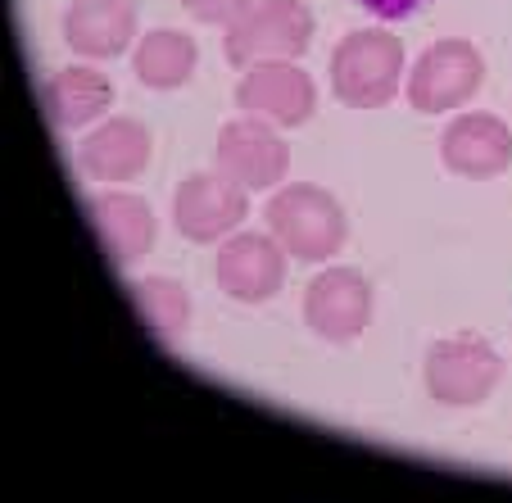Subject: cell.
I'll return each mask as SVG.
<instances>
[{"mask_svg":"<svg viewBox=\"0 0 512 503\" xmlns=\"http://www.w3.org/2000/svg\"><path fill=\"white\" fill-rule=\"evenodd\" d=\"M250 213L245 186L227 173H191L173 195V223L191 241H218Z\"/></svg>","mask_w":512,"mask_h":503,"instance_id":"cell-7","label":"cell"},{"mask_svg":"<svg viewBox=\"0 0 512 503\" xmlns=\"http://www.w3.org/2000/svg\"><path fill=\"white\" fill-rule=\"evenodd\" d=\"M182 5L200 23H223V28H232V23L245 19V14L259 5V0H182Z\"/></svg>","mask_w":512,"mask_h":503,"instance_id":"cell-18","label":"cell"},{"mask_svg":"<svg viewBox=\"0 0 512 503\" xmlns=\"http://www.w3.org/2000/svg\"><path fill=\"white\" fill-rule=\"evenodd\" d=\"M313 78L295 59H272V64H254L236 87V105L250 118H263L272 127H300L313 114Z\"/></svg>","mask_w":512,"mask_h":503,"instance_id":"cell-6","label":"cell"},{"mask_svg":"<svg viewBox=\"0 0 512 503\" xmlns=\"http://www.w3.org/2000/svg\"><path fill=\"white\" fill-rule=\"evenodd\" d=\"M485 82V59L472 41H440V46L422 50L408 73V100L422 114H440V109H458L463 100L476 96Z\"/></svg>","mask_w":512,"mask_h":503,"instance_id":"cell-4","label":"cell"},{"mask_svg":"<svg viewBox=\"0 0 512 503\" xmlns=\"http://www.w3.org/2000/svg\"><path fill=\"white\" fill-rule=\"evenodd\" d=\"M372 318V286L358 268H327L304 291V322L322 340H354Z\"/></svg>","mask_w":512,"mask_h":503,"instance_id":"cell-9","label":"cell"},{"mask_svg":"<svg viewBox=\"0 0 512 503\" xmlns=\"http://www.w3.org/2000/svg\"><path fill=\"white\" fill-rule=\"evenodd\" d=\"M499 354H494L485 340L458 336V340H440L426 354V386L440 404H481L494 386H499Z\"/></svg>","mask_w":512,"mask_h":503,"instance_id":"cell-5","label":"cell"},{"mask_svg":"<svg viewBox=\"0 0 512 503\" xmlns=\"http://www.w3.org/2000/svg\"><path fill=\"white\" fill-rule=\"evenodd\" d=\"M132 300H136L141 318L150 322V331H155L159 340H173L177 331L186 327V318H191V295H186V286H177L173 277L132 281Z\"/></svg>","mask_w":512,"mask_h":503,"instance_id":"cell-17","label":"cell"},{"mask_svg":"<svg viewBox=\"0 0 512 503\" xmlns=\"http://www.w3.org/2000/svg\"><path fill=\"white\" fill-rule=\"evenodd\" d=\"M404 73V46L386 28H363L340 37L331 50V87L349 109H381L395 100Z\"/></svg>","mask_w":512,"mask_h":503,"instance_id":"cell-1","label":"cell"},{"mask_svg":"<svg viewBox=\"0 0 512 503\" xmlns=\"http://www.w3.org/2000/svg\"><path fill=\"white\" fill-rule=\"evenodd\" d=\"M132 73L155 91L182 87L195 73V41L173 28L150 32V37H141V46H136V55H132Z\"/></svg>","mask_w":512,"mask_h":503,"instance_id":"cell-16","label":"cell"},{"mask_svg":"<svg viewBox=\"0 0 512 503\" xmlns=\"http://www.w3.org/2000/svg\"><path fill=\"white\" fill-rule=\"evenodd\" d=\"M136 37L132 0H73L64 14V41L87 59H114Z\"/></svg>","mask_w":512,"mask_h":503,"instance_id":"cell-13","label":"cell"},{"mask_svg":"<svg viewBox=\"0 0 512 503\" xmlns=\"http://www.w3.org/2000/svg\"><path fill=\"white\" fill-rule=\"evenodd\" d=\"M41 96H46L50 123L55 127H87L109 109L114 87H109V78L96 73V68H59Z\"/></svg>","mask_w":512,"mask_h":503,"instance_id":"cell-15","label":"cell"},{"mask_svg":"<svg viewBox=\"0 0 512 503\" xmlns=\"http://www.w3.org/2000/svg\"><path fill=\"white\" fill-rule=\"evenodd\" d=\"M368 14H377V19H404V14H413L422 0H358Z\"/></svg>","mask_w":512,"mask_h":503,"instance_id":"cell-19","label":"cell"},{"mask_svg":"<svg viewBox=\"0 0 512 503\" xmlns=\"http://www.w3.org/2000/svg\"><path fill=\"white\" fill-rule=\"evenodd\" d=\"M263 218H268L281 250L304 263L331 259L340 250V241H345V209L336 204V195H327L322 186H309V182L281 186L268 200Z\"/></svg>","mask_w":512,"mask_h":503,"instance_id":"cell-2","label":"cell"},{"mask_svg":"<svg viewBox=\"0 0 512 503\" xmlns=\"http://www.w3.org/2000/svg\"><path fill=\"white\" fill-rule=\"evenodd\" d=\"M150 164V132L136 118H109L82 146V173L96 182H132Z\"/></svg>","mask_w":512,"mask_h":503,"instance_id":"cell-14","label":"cell"},{"mask_svg":"<svg viewBox=\"0 0 512 503\" xmlns=\"http://www.w3.org/2000/svg\"><path fill=\"white\" fill-rule=\"evenodd\" d=\"M440 155L458 177H494L512 164V132L494 114H458L445 127Z\"/></svg>","mask_w":512,"mask_h":503,"instance_id":"cell-11","label":"cell"},{"mask_svg":"<svg viewBox=\"0 0 512 503\" xmlns=\"http://www.w3.org/2000/svg\"><path fill=\"white\" fill-rule=\"evenodd\" d=\"M87 213H91V223H96V232H100L105 254L118 263V268H127L132 259H141V254L150 250V241H155V213H150V204L132 191L91 195Z\"/></svg>","mask_w":512,"mask_h":503,"instance_id":"cell-12","label":"cell"},{"mask_svg":"<svg viewBox=\"0 0 512 503\" xmlns=\"http://www.w3.org/2000/svg\"><path fill=\"white\" fill-rule=\"evenodd\" d=\"M281 277H286V250L277 245V236L241 232L218 254V281H223V291L241 304L272 300V295L281 291Z\"/></svg>","mask_w":512,"mask_h":503,"instance_id":"cell-10","label":"cell"},{"mask_svg":"<svg viewBox=\"0 0 512 503\" xmlns=\"http://www.w3.org/2000/svg\"><path fill=\"white\" fill-rule=\"evenodd\" d=\"M313 41V14L300 0H259L245 19L227 28V59L236 68L300 59Z\"/></svg>","mask_w":512,"mask_h":503,"instance_id":"cell-3","label":"cell"},{"mask_svg":"<svg viewBox=\"0 0 512 503\" xmlns=\"http://www.w3.org/2000/svg\"><path fill=\"white\" fill-rule=\"evenodd\" d=\"M218 168H223L232 182H241L245 191H268L286 177L290 168V150L272 123L263 118H236L218 132Z\"/></svg>","mask_w":512,"mask_h":503,"instance_id":"cell-8","label":"cell"}]
</instances>
